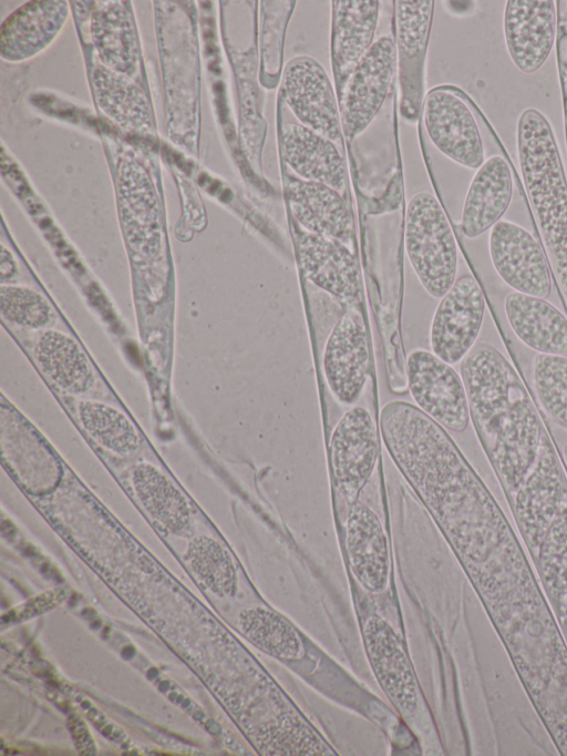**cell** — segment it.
Here are the masks:
<instances>
[{
    "instance_id": "cell-8",
    "label": "cell",
    "mask_w": 567,
    "mask_h": 756,
    "mask_svg": "<svg viewBox=\"0 0 567 756\" xmlns=\"http://www.w3.org/2000/svg\"><path fill=\"white\" fill-rule=\"evenodd\" d=\"M488 248L495 270L514 292L549 297L553 287L549 262L527 229L501 219L491 228Z\"/></svg>"
},
{
    "instance_id": "cell-4",
    "label": "cell",
    "mask_w": 567,
    "mask_h": 756,
    "mask_svg": "<svg viewBox=\"0 0 567 756\" xmlns=\"http://www.w3.org/2000/svg\"><path fill=\"white\" fill-rule=\"evenodd\" d=\"M406 377L410 394L423 412L446 430H466L471 421L467 396L452 365L417 348L408 356Z\"/></svg>"
},
{
    "instance_id": "cell-27",
    "label": "cell",
    "mask_w": 567,
    "mask_h": 756,
    "mask_svg": "<svg viewBox=\"0 0 567 756\" xmlns=\"http://www.w3.org/2000/svg\"><path fill=\"white\" fill-rule=\"evenodd\" d=\"M532 379L543 410L567 431V357L536 354L532 362Z\"/></svg>"
},
{
    "instance_id": "cell-26",
    "label": "cell",
    "mask_w": 567,
    "mask_h": 756,
    "mask_svg": "<svg viewBox=\"0 0 567 756\" xmlns=\"http://www.w3.org/2000/svg\"><path fill=\"white\" fill-rule=\"evenodd\" d=\"M185 559L199 581L214 594L228 597L236 593L235 564L216 540L204 535L192 539Z\"/></svg>"
},
{
    "instance_id": "cell-14",
    "label": "cell",
    "mask_w": 567,
    "mask_h": 756,
    "mask_svg": "<svg viewBox=\"0 0 567 756\" xmlns=\"http://www.w3.org/2000/svg\"><path fill=\"white\" fill-rule=\"evenodd\" d=\"M362 632L380 686L402 715L411 716L417 707V685L401 642L392 627L377 615L365 620Z\"/></svg>"
},
{
    "instance_id": "cell-21",
    "label": "cell",
    "mask_w": 567,
    "mask_h": 756,
    "mask_svg": "<svg viewBox=\"0 0 567 756\" xmlns=\"http://www.w3.org/2000/svg\"><path fill=\"white\" fill-rule=\"evenodd\" d=\"M332 63L338 75L351 73L372 45L379 1L332 2Z\"/></svg>"
},
{
    "instance_id": "cell-22",
    "label": "cell",
    "mask_w": 567,
    "mask_h": 756,
    "mask_svg": "<svg viewBox=\"0 0 567 756\" xmlns=\"http://www.w3.org/2000/svg\"><path fill=\"white\" fill-rule=\"evenodd\" d=\"M134 491L143 508L165 531L185 534L190 529V509L182 492L156 467L137 463L132 471Z\"/></svg>"
},
{
    "instance_id": "cell-13",
    "label": "cell",
    "mask_w": 567,
    "mask_h": 756,
    "mask_svg": "<svg viewBox=\"0 0 567 756\" xmlns=\"http://www.w3.org/2000/svg\"><path fill=\"white\" fill-rule=\"evenodd\" d=\"M504 38L511 60L526 74L547 61L556 39L557 10L554 0H508L503 18Z\"/></svg>"
},
{
    "instance_id": "cell-31",
    "label": "cell",
    "mask_w": 567,
    "mask_h": 756,
    "mask_svg": "<svg viewBox=\"0 0 567 756\" xmlns=\"http://www.w3.org/2000/svg\"><path fill=\"white\" fill-rule=\"evenodd\" d=\"M14 273H16L14 262L9 256H8V258H6V254H4V252H2V255H1V276H2V279L10 278Z\"/></svg>"
},
{
    "instance_id": "cell-5",
    "label": "cell",
    "mask_w": 567,
    "mask_h": 756,
    "mask_svg": "<svg viewBox=\"0 0 567 756\" xmlns=\"http://www.w3.org/2000/svg\"><path fill=\"white\" fill-rule=\"evenodd\" d=\"M485 313L484 293L472 274L457 277L441 297L430 327L432 353L450 365L476 344Z\"/></svg>"
},
{
    "instance_id": "cell-32",
    "label": "cell",
    "mask_w": 567,
    "mask_h": 756,
    "mask_svg": "<svg viewBox=\"0 0 567 756\" xmlns=\"http://www.w3.org/2000/svg\"><path fill=\"white\" fill-rule=\"evenodd\" d=\"M566 6L564 8L561 19H560V27L561 30L567 34V1L564 2Z\"/></svg>"
},
{
    "instance_id": "cell-1",
    "label": "cell",
    "mask_w": 567,
    "mask_h": 756,
    "mask_svg": "<svg viewBox=\"0 0 567 756\" xmlns=\"http://www.w3.org/2000/svg\"><path fill=\"white\" fill-rule=\"evenodd\" d=\"M460 369L476 436L509 497L534 468L545 427L518 372L496 347L475 344Z\"/></svg>"
},
{
    "instance_id": "cell-6",
    "label": "cell",
    "mask_w": 567,
    "mask_h": 756,
    "mask_svg": "<svg viewBox=\"0 0 567 756\" xmlns=\"http://www.w3.org/2000/svg\"><path fill=\"white\" fill-rule=\"evenodd\" d=\"M333 484L353 504L369 481L379 453V436L370 412L360 406L337 422L329 445Z\"/></svg>"
},
{
    "instance_id": "cell-18",
    "label": "cell",
    "mask_w": 567,
    "mask_h": 756,
    "mask_svg": "<svg viewBox=\"0 0 567 756\" xmlns=\"http://www.w3.org/2000/svg\"><path fill=\"white\" fill-rule=\"evenodd\" d=\"M513 175L508 162L501 155L487 159L468 186L461 217V228L475 238L499 222L513 196Z\"/></svg>"
},
{
    "instance_id": "cell-30",
    "label": "cell",
    "mask_w": 567,
    "mask_h": 756,
    "mask_svg": "<svg viewBox=\"0 0 567 756\" xmlns=\"http://www.w3.org/2000/svg\"><path fill=\"white\" fill-rule=\"evenodd\" d=\"M70 728L73 734L79 753L85 755L94 754L95 747L86 731L85 725L80 719L73 718L70 722Z\"/></svg>"
},
{
    "instance_id": "cell-7",
    "label": "cell",
    "mask_w": 567,
    "mask_h": 756,
    "mask_svg": "<svg viewBox=\"0 0 567 756\" xmlns=\"http://www.w3.org/2000/svg\"><path fill=\"white\" fill-rule=\"evenodd\" d=\"M0 450L4 467L29 493L42 496L59 484L62 467L55 453L20 415L1 409Z\"/></svg>"
},
{
    "instance_id": "cell-35",
    "label": "cell",
    "mask_w": 567,
    "mask_h": 756,
    "mask_svg": "<svg viewBox=\"0 0 567 756\" xmlns=\"http://www.w3.org/2000/svg\"><path fill=\"white\" fill-rule=\"evenodd\" d=\"M566 116H567V112H566Z\"/></svg>"
},
{
    "instance_id": "cell-20",
    "label": "cell",
    "mask_w": 567,
    "mask_h": 756,
    "mask_svg": "<svg viewBox=\"0 0 567 756\" xmlns=\"http://www.w3.org/2000/svg\"><path fill=\"white\" fill-rule=\"evenodd\" d=\"M505 316L516 337L537 354L567 357V317L545 298L511 292Z\"/></svg>"
},
{
    "instance_id": "cell-10",
    "label": "cell",
    "mask_w": 567,
    "mask_h": 756,
    "mask_svg": "<svg viewBox=\"0 0 567 756\" xmlns=\"http://www.w3.org/2000/svg\"><path fill=\"white\" fill-rule=\"evenodd\" d=\"M282 95L302 125L334 143L341 141V114L329 76L318 61L307 55L291 59L284 71Z\"/></svg>"
},
{
    "instance_id": "cell-9",
    "label": "cell",
    "mask_w": 567,
    "mask_h": 756,
    "mask_svg": "<svg viewBox=\"0 0 567 756\" xmlns=\"http://www.w3.org/2000/svg\"><path fill=\"white\" fill-rule=\"evenodd\" d=\"M396 50L391 37L374 41L349 75L341 108L342 133L360 134L373 120L390 90Z\"/></svg>"
},
{
    "instance_id": "cell-12",
    "label": "cell",
    "mask_w": 567,
    "mask_h": 756,
    "mask_svg": "<svg viewBox=\"0 0 567 756\" xmlns=\"http://www.w3.org/2000/svg\"><path fill=\"white\" fill-rule=\"evenodd\" d=\"M370 353L360 314L350 310L332 328L323 351V372L333 397L350 406L358 401L365 386Z\"/></svg>"
},
{
    "instance_id": "cell-24",
    "label": "cell",
    "mask_w": 567,
    "mask_h": 756,
    "mask_svg": "<svg viewBox=\"0 0 567 756\" xmlns=\"http://www.w3.org/2000/svg\"><path fill=\"white\" fill-rule=\"evenodd\" d=\"M238 625L245 637L260 651L282 661L305 656V643L297 629L277 612L260 606L243 610Z\"/></svg>"
},
{
    "instance_id": "cell-29",
    "label": "cell",
    "mask_w": 567,
    "mask_h": 756,
    "mask_svg": "<svg viewBox=\"0 0 567 756\" xmlns=\"http://www.w3.org/2000/svg\"><path fill=\"white\" fill-rule=\"evenodd\" d=\"M1 313L8 320L29 327H41L50 319V307L38 293L16 286L1 287Z\"/></svg>"
},
{
    "instance_id": "cell-15",
    "label": "cell",
    "mask_w": 567,
    "mask_h": 756,
    "mask_svg": "<svg viewBox=\"0 0 567 756\" xmlns=\"http://www.w3.org/2000/svg\"><path fill=\"white\" fill-rule=\"evenodd\" d=\"M297 249L299 266L307 279L344 304L358 299L359 267L346 244L302 232Z\"/></svg>"
},
{
    "instance_id": "cell-3",
    "label": "cell",
    "mask_w": 567,
    "mask_h": 756,
    "mask_svg": "<svg viewBox=\"0 0 567 756\" xmlns=\"http://www.w3.org/2000/svg\"><path fill=\"white\" fill-rule=\"evenodd\" d=\"M404 245L425 292L434 298L443 297L456 279L458 254L451 224L433 194L419 192L409 201Z\"/></svg>"
},
{
    "instance_id": "cell-17",
    "label": "cell",
    "mask_w": 567,
    "mask_h": 756,
    "mask_svg": "<svg viewBox=\"0 0 567 756\" xmlns=\"http://www.w3.org/2000/svg\"><path fill=\"white\" fill-rule=\"evenodd\" d=\"M287 196L293 218L306 232L348 244L353 234L350 210L340 192L318 182L291 178Z\"/></svg>"
},
{
    "instance_id": "cell-16",
    "label": "cell",
    "mask_w": 567,
    "mask_h": 756,
    "mask_svg": "<svg viewBox=\"0 0 567 756\" xmlns=\"http://www.w3.org/2000/svg\"><path fill=\"white\" fill-rule=\"evenodd\" d=\"M346 548L352 573L363 588L382 591L389 580L390 556L383 527L364 503L350 504L344 523Z\"/></svg>"
},
{
    "instance_id": "cell-25",
    "label": "cell",
    "mask_w": 567,
    "mask_h": 756,
    "mask_svg": "<svg viewBox=\"0 0 567 756\" xmlns=\"http://www.w3.org/2000/svg\"><path fill=\"white\" fill-rule=\"evenodd\" d=\"M79 417L84 430L99 445L116 454H131L140 447V437L124 413L97 401H82Z\"/></svg>"
},
{
    "instance_id": "cell-23",
    "label": "cell",
    "mask_w": 567,
    "mask_h": 756,
    "mask_svg": "<svg viewBox=\"0 0 567 756\" xmlns=\"http://www.w3.org/2000/svg\"><path fill=\"white\" fill-rule=\"evenodd\" d=\"M35 356L42 370L71 394L86 391L93 384L89 360L79 345L60 331H45L38 340Z\"/></svg>"
},
{
    "instance_id": "cell-2",
    "label": "cell",
    "mask_w": 567,
    "mask_h": 756,
    "mask_svg": "<svg viewBox=\"0 0 567 756\" xmlns=\"http://www.w3.org/2000/svg\"><path fill=\"white\" fill-rule=\"evenodd\" d=\"M507 500L567 644V477L555 449L542 450Z\"/></svg>"
},
{
    "instance_id": "cell-28",
    "label": "cell",
    "mask_w": 567,
    "mask_h": 756,
    "mask_svg": "<svg viewBox=\"0 0 567 756\" xmlns=\"http://www.w3.org/2000/svg\"><path fill=\"white\" fill-rule=\"evenodd\" d=\"M398 42L409 55L419 53L426 44L433 1H396Z\"/></svg>"
},
{
    "instance_id": "cell-34",
    "label": "cell",
    "mask_w": 567,
    "mask_h": 756,
    "mask_svg": "<svg viewBox=\"0 0 567 756\" xmlns=\"http://www.w3.org/2000/svg\"><path fill=\"white\" fill-rule=\"evenodd\" d=\"M563 458H564L566 469H567V442L564 445V448H563Z\"/></svg>"
},
{
    "instance_id": "cell-11",
    "label": "cell",
    "mask_w": 567,
    "mask_h": 756,
    "mask_svg": "<svg viewBox=\"0 0 567 756\" xmlns=\"http://www.w3.org/2000/svg\"><path fill=\"white\" fill-rule=\"evenodd\" d=\"M423 122L432 143L455 163L478 170L485 162L476 120L465 101L446 89L427 93Z\"/></svg>"
},
{
    "instance_id": "cell-19",
    "label": "cell",
    "mask_w": 567,
    "mask_h": 756,
    "mask_svg": "<svg viewBox=\"0 0 567 756\" xmlns=\"http://www.w3.org/2000/svg\"><path fill=\"white\" fill-rule=\"evenodd\" d=\"M281 153L302 180L344 190L346 163L334 142L302 124L288 123L281 130Z\"/></svg>"
},
{
    "instance_id": "cell-33",
    "label": "cell",
    "mask_w": 567,
    "mask_h": 756,
    "mask_svg": "<svg viewBox=\"0 0 567 756\" xmlns=\"http://www.w3.org/2000/svg\"><path fill=\"white\" fill-rule=\"evenodd\" d=\"M564 85H565L566 102H567V60L565 62V68H564Z\"/></svg>"
}]
</instances>
